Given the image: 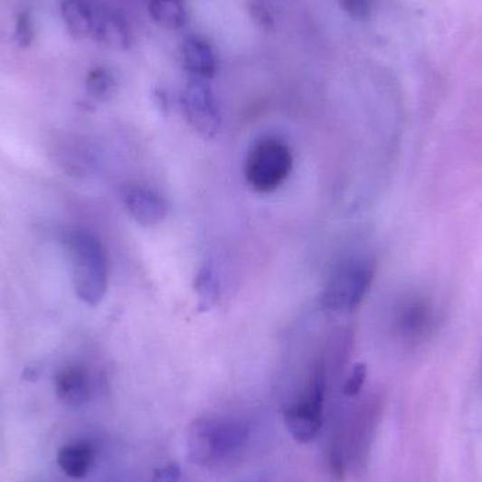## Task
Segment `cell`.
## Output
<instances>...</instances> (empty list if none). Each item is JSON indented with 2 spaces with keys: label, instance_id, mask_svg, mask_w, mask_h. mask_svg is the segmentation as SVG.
I'll use <instances>...</instances> for the list:
<instances>
[{
  "label": "cell",
  "instance_id": "52a82bcc",
  "mask_svg": "<svg viewBox=\"0 0 482 482\" xmlns=\"http://www.w3.org/2000/svg\"><path fill=\"white\" fill-rule=\"evenodd\" d=\"M126 211L144 227L163 223L170 213V204L163 195L147 186H130L123 194Z\"/></svg>",
  "mask_w": 482,
  "mask_h": 482
},
{
  "label": "cell",
  "instance_id": "ac0fdd59",
  "mask_svg": "<svg viewBox=\"0 0 482 482\" xmlns=\"http://www.w3.org/2000/svg\"><path fill=\"white\" fill-rule=\"evenodd\" d=\"M365 378H367V367H365V364H355L350 373H348L345 387H343V393L348 398L357 396L363 387H364Z\"/></svg>",
  "mask_w": 482,
  "mask_h": 482
},
{
  "label": "cell",
  "instance_id": "277c9868",
  "mask_svg": "<svg viewBox=\"0 0 482 482\" xmlns=\"http://www.w3.org/2000/svg\"><path fill=\"white\" fill-rule=\"evenodd\" d=\"M294 166L291 148L281 138L265 136L252 144L244 163L247 184L259 194L281 188Z\"/></svg>",
  "mask_w": 482,
  "mask_h": 482
},
{
  "label": "cell",
  "instance_id": "7c38bea8",
  "mask_svg": "<svg viewBox=\"0 0 482 482\" xmlns=\"http://www.w3.org/2000/svg\"><path fill=\"white\" fill-rule=\"evenodd\" d=\"M58 466L72 478H83L90 473L95 461V449L87 441L68 444L58 451Z\"/></svg>",
  "mask_w": 482,
  "mask_h": 482
},
{
  "label": "cell",
  "instance_id": "7a4b0ae2",
  "mask_svg": "<svg viewBox=\"0 0 482 482\" xmlns=\"http://www.w3.org/2000/svg\"><path fill=\"white\" fill-rule=\"evenodd\" d=\"M249 426L237 419L203 416L188 431L189 457L201 466H213L243 448Z\"/></svg>",
  "mask_w": 482,
  "mask_h": 482
},
{
  "label": "cell",
  "instance_id": "9a60e30c",
  "mask_svg": "<svg viewBox=\"0 0 482 482\" xmlns=\"http://www.w3.org/2000/svg\"><path fill=\"white\" fill-rule=\"evenodd\" d=\"M148 14L163 29L179 30L185 26L186 9L184 0H150Z\"/></svg>",
  "mask_w": 482,
  "mask_h": 482
},
{
  "label": "cell",
  "instance_id": "ba28073f",
  "mask_svg": "<svg viewBox=\"0 0 482 482\" xmlns=\"http://www.w3.org/2000/svg\"><path fill=\"white\" fill-rule=\"evenodd\" d=\"M93 39L105 47L126 52L131 45V30L128 20L116 10H96Z\"/></svg>",
  "mask_w": 482,
  "mask_h": 482
},
{
  "label": "cell",
  "instance_id": "8fae6325",
  "mask_svg": "<svg viewBox=\"0 0 482 482\" xmlns=\"http://www.w3.org/2000/svg\"><path fill=\"white\" fill-rule=\"evenodd\" d=\"M61 17L71 37L83 40L93 34L96 9L88 0H61Z\"/></svg>",
  "mask_w": 482,
  "mask_h": 482
},
{
  "label": "cell",
  "instance_id": "2e32d148",
  "mask_svg": "<svg viewBox=\"0 0 482 482\" xmlns=\"http://www.w3.org/2000/svg\"><path fill=\"white\" fill-rule=\"evenodd\" d=\"M88 95L96 100H105L116 90V80L108 68L96 67L90 70L85 80Z\"/></svg>",
  "mask_w": 482,
  "mask_h": 482
},
{
  "label": "cell",
  "instance_id": "5bb4252c",
  "mask_svg": "<svg viewBox=\"0 0 482 482\" xmlns=\"http://www.w3.org/2000/svg\"><path fill=\"white\" fill-rule=\"evenodd\" d=\"M431 322L430 307L423 300L405 305L400 313L398 326L401 333L409 339H418L429 330Z\"/></svg>",
  "mask_w": 482,
  "mask_h": 482
},
{
  "label": "cell",
  "instance_id": "ffe728a7",
  "mask_svg": "<svg viewBox=\"0 0 482 482\" xmlns=\"http://www.w3.org/2000/svg\"><path fill=\"white\" fill-rule=\"evenodd\" d=\"M250 12H251L252 19L256 20L257 24L261 26L264 30L274 29L275 20L269 12V7H265L264 5L256 2L250 6Z\"/></svg>",
  "mask_w": 482,
  "mask_h": 482
},
{
  "label": "cell",
  "instance_id": "30bf717a",
  "mask_svg": "<svg viewBox=\"0 0 482 482\" xmlns=\"http://www.w3.org/2000/svg\"><path fill=\"white\" fill-rule=\"evenodd\" d=\"M90 383L85 368L68 365L55 378V393L65 405L80 406L90 398Z\"/></svg>",
  "mask_w": 482,
  "mask_h": 482
},
{
  "label": "cell",
  "instance_id": "8992f818",
  "mask_svg": "<svg viewBox=\"0 0 482 482\" xmlns=\"http://www.w3.org/2000/svg\"><path fill=\"white\" fill-rule=\"evenodd\" d=\"M184 115L194 130L204 138H213L222 126V112L213 90L202 80H191L181 98Z\"/></svg>",
  "mask_w": 482,
  "mask_h": 482
},
{
  "label": "cell",
  "instance_id": "9c48e42d",
  "mask_svg": "<svg viewBox=\"0 0 482 482\" xmlns=\"http://www.w3.org/2000/svg\"><path fill=\"white\" fill-rule=\"evenodd\" d=\"M183 60L186 71L202 80H209L218 74V52L208 40L202 37L192 35L184 42Z\"/></svg>",
  "mask_w": 482,
  "mask_h": 482
},
{
  "label": "cell",
  "instance_id": "e0dca14e",
  "mask_svg": "<svg viewBox=\"0 0 482 482\" xmlns=\"http://www.w3.org/2000/svg\"><path fill=\"white\" fill-rule=\"evenodd\" d=\"M34 20L30 12H22L17 14L16 26H14V40L22 48L30 47L34 42Z\"/></svg>",
  "mask_w": 482,
  "mask_h": 482
},
{
  "label": "cell",
  "instance_id": "4fadbf2b",
  "mask_svg": "<svg viewBox=\"0 0 482 482\" xmlns=\"http://www.w3.org/2000/svg\"><path fill=\"white\" fill-rule=\"evenodd\" d=\"M194 291L198 298V307L202 312H208L218 305L221 299V281L218 271L211 262L202 265L196 274Z\"/></svg>",
  "mask_w": 482,
  "mask_h": 482
},
{
  "label": "cell",
  "instance_id": "6da1fadb",
  "mask_svg": "<svg viewBox=\"0 0 482 482\" xmlns=\"http://www.w3.org/2000/svg\"><path fill=\"white\" fill-rule=\"evenodd\" d=\"M65 249L78 298L90 307H98L109 281V260L102 241L90 232L77 229L65 237Z\"/></svg>",
  "mask_w": 482,
  "mask_h": 482
},
{
  "label": "cell",
  "instance_id": "44dd1931",
  "mask_svg": "<svg viewBox=\"0 0 482 482\" xmlns=\"http://www.w3.org/2000/svg\"><path fill=\"white\" fill-rule=\"evenodd\" d=\"M181 477V468L178 464H170L165 468L156 471L153 482H176Z\"/></svg>",
  "mask_w": 482,
  "mask_h": 482
},
{
  "label": "cell",
  "instance_id": "d6986e66",
  "mask_svg": "<svg viewBox=\"0 0 482 482\" xmlns=\"http://www.w3.org/2000/svg\"><path fill=\"white\" fill-rule=\"evenodd\" d=\"M343 12L353 20L364 22L371 14V0H339Z\"/></svg>",
  "mask_w": 482,
  "mask_h": 482
},
{
  "label": "cell",
  "instance_id": "5b68a950",
  "mask_svg": "<svg viewBox=\"0 0 482 482\" xmlns=\"http://www.w3.org/2000/svg\"><path fill=\"white\" fill-rule=\"evenodd\" d=\"M326 385V370L320 363L313 371L307 390L299 400L285 409V426L298 443H309L319 435L323 425Z\"/></svg>",
  "mask_w": 482,
  "mask_h": 482
},
{
  "label": "cell",
  "instance_id": "3957f363",
  "mask_svg": "<svg viewBox=\"0 0 482 482\" xmlns=\"http://www.w3.org/2000/svg\"><path fill=\"white\" fill-rule=\"evenodd\" d=\"M375 279V264L364 257H348L336 265L320 295L325 309L348 313L357 309Z\"/></svg>",
  "mask_w": 482,
  "mask_h": 482
}]
</instances>
